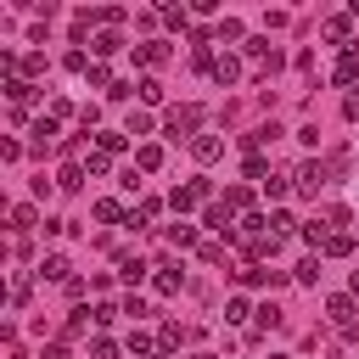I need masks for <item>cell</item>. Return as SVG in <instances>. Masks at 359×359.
I'll list each match as a JSON object with an SVG mask.
<instances>
[{"label":"cell","instance_id":"obj_1","mask_svg":"<svg viewBox=\"0 0 359 359\" xmlns=\"http://www.w3.org/2000/svg\"><path fill=\"white\" fill-rule=\"evenodd\" d=\"M163 129H168V140H196L202 135V107H191V101L185 107H168V123Z\"/></svg>","mask_w":359,"mask_h":359},{"label":"cell","instance_id":"obj_2","mask_svg":"<svg viewBox=\"0 0 359 359\" xmlns=\"http://www.w3.org/2000/svg\"><path fill=\"white\" fill-rule=\"evenodd\" d=\"M208 196H213V185H208V180H191V185H174V191H168V208H174V213H191V208H202Z\"/></svg>","mask_w":359,"mask_h":359},{"label":"cell","instance_id":"obj_3","mask_svg":"<svg viewBox=\"0 0 359 359\" xmlns=\"http://www.w3.org/2000/svg\"><path fill=\"white\" fill-rule=\"evenodd\" d=\"M325 180H331V163H314V157L292 174V185H297L303 196H320V191H325Z\"/></svg>","mask_w":359,"mask_h":359},{"label":"cell","instance_id":"obj_4","mask_svg":"<svg viewBox=\"0 0 359 359\" xmlns=\"http://www.w3.org/2000/svg\"><path fill=\"white\" fill-rule=\"evenodd\" d=\"M6 219H11V230H17V236H28V230L39 224V208H34V202H11V208H6Z\"/></svg>","mask_w":359,"mask_h":359},{"label":"cell","instance_id":"obj_5","mask_svg":"<svg viewBox=\"0 0 359 359\" xmlns=\"http://www.w3.org/2000/svg\"><path fill=\"white\" fill-rule=\"evenodd\" d=\"M325 320H331L337 331H348V325H353V297H348V292H337V297L325 303Z\"/></svg>","mask_w":359,"mask_h":359},{"label":"cell","instance_id":"obj_6","mask_svg":"<svg viewBox=\"0 0 359 359\" xmlns=\"http://www.w3.org/2000/svg\"><path fill=\"white\" fill-rule=\"evenodd\" d=\"M135 62H140V67H163V62H168V39H146V45H135Z\"/></svg>","mask_w":359,"mask_h":359},{"label":"cell","instance_id":"obj_7","mask_svg":"<svg viewBox=\"0 0 359 359\" xmlns=\"http://www.w3.org/2000/svg\"><path fill=\"white\" fill-rule=\"evenodd\" d=\"M213 79H219V84H236V79H241V56H236V50H219V56H213Z\"/></svg>","mask_w":359,"mask_h":359},{"label":"cell","instance_id":"obj_8","mask_svg":"<svg viewBox=\"0 0 359 359\" xmlns=\"http://www.w3.org/2000/svg\"><path fill=\"white\" fill-rule=\"evenodd\" d=\"M39 280H62V286H67V280H73V264H67L62 252H50V258H39Z\"/></svg>","mask_w":359,"mask_h":359},{"label":"cell","instance_id":"obj_9","mask_svg":"<svg viewBox=\"0 0 359 359\" xmlns=\"http://www.w3.org/2000/svg\"><path fill=\"white\" fill-rule=\"evenodd\" d=\"M151 286H157V297H174V292L185 286V275H180L174 264H157V275H151Z\"/></svg>","mask_w":359,"mask_h":359},{"label":"cell","instance_id":"obj_10","mask_svg":"<svg viewBox=\"0 0 359 359\" xmlns=\"http://www.w3.org/2000/svg\"><path fill=\"white\" fill-rule=\"evenodd\" d=\"M28 135H34V151L56 146V118H50V112H45V118H34V123H28Z\"/></svg>","mask_w":359,"mask_h":359},{"label":"cell","instance_id":"obj_11","mask_svg":"<svg viewBox=\"0 0 359 359\" xmlns=\"http://www.w3.org/2000/svg\"><path fill=\"white\" fill-rule=\"evenodd\" d=\"M219 151H224L219 135H196V140H191V157H196V163H219Z\"/></svg>","mask_w":359,"mask_h":359},{"label":"cell","instance_id":"obj_12","mask_svg":"<svg viewBox=\"0 0 359 359\" xmlns=\"http://www.w3.org/2000/svg\"><path fill=\"white\" fill-rule=\"evenodd\" d=\"M90 213H95V219H101V224H123V219H129V208H123V202H118V196H101V202H95V208H90Z\"/></svg>","mask_w":359,"mask_h":359},{"label":"cell","instance_id":"obj_13","mask_svg":"<svg viewBox=\"0 0 359 359\" xmlns=\"http://www.w3.org/2000/svg\"><path fill=\"white\" fill-rule=\"evenodd\" d=\"M0 90H6V101H11V107H28V101H34V84H28L22 73H17V79H6Z\"/></svg>","mask_w":359,"mask_h":359},{"label":"cell","instance_id":"obj_14","mask_svg":"<svg viewBox=\"0 0 359 359\" xmlns=\"http://www.w3.org/2000/svg\"><path fill=\"white\" fill-rule=\"evenodd\" d=\"M135 168H140V174H151V168H163V146H151V140H140V146H135Z\"/></svg>","mask_w":359,"mask_h":359},{"label":"cell","instance_id":"obj_15","mask_svg":"<svg viewBox=\"0 0 359 359\" xmlns=\"http://www.w3.org/2000/svg\"><path fill=\"white\" fill-rule=\"evenodd\" d=\"M224 208L247 219V213H252V191H247V185H224Z\"/></svg>","mask_w":359,"mask_h":359},{"label":"cell","instance_id":"obj_16","mask_svg":"<svg viewBox=\"0 0 359 359\" xmlns=\"http://www.w3.org/2000/svg\"><path fill=\"white\" fill-rule=\"evenodd\" d=\"M353 79H359V56H353V50H342V56H337V67H331V84H353Z\"/></svg>","mask_w":359,"mask_h":359},{"label":"cell","instance_id":"obj_17","mask_svg":"<svg viewBox=\"0 0 359 359\" xmlns=\"http://www.w3.org/2000/svg\"><path fill=\"white\" fill-rule=\"evenodd\" d=\"M90 50H95V56H112V50H123V34H118V28H101V34L90 39Z\"/></svg>","mask_w":359,"mask_h":359},{"label":"cell","instance_id":"obj_18","mask_svg":"<svg viewBox=\"0 0 359 359\" xmlns=\"http://www.w3.org/2000/svg\"><path fill=\"white\" fill-rule=\"evenodd\" d=\"M146 269H151V264H146V258H129V252H123V258H118V275H123V280H129V286H140V280H146Z\"/></svg>","mask_w":359,"mask_h":359},{"label":"cell","instance_id":"obj_19","mask_svg":"<svg viewBox=\"0 0 359 359\" xmlns=\"http://www.w3.org/2000/svg\"><path fill=\"white\" fill-rule=\"evenodd\" d=\"M292 280H297V286H320V252H309V258L292 269Z\"/></svg>","mask_w":359,"mask_h":359},{"label":"cell","instance_id":"obj_20","mask_svg":"<svg viewBox=\"0 0 359 359\" xmlns=\"http://www.w3.org/2000/svg\"><path fill=\"white\" fill-rule=\"evenodd\" d=\"M213 39H219V45H247V34H241V22H236V17H224V22L213 28Z\"/></svg>","mask_w":359,"mask_h":359},{"label":"cell","instance_id":"obj_21","mask_svg":"<svg viewBox=\"0 0 359 359\" xmlns=\"http://www.w3.org/2000/svg\"><path fill=\"white\" fill-rule=\"evenodd\" d=\"M320 34H325L331 45H342V39L353 34V17H325V28H320Z\"/></svg>","mask_w":359,"mask_h":359},{"label":"cell","instance_id":"obj_22","mask_svg":"<svg viewBox=\"0 0 359 359\" xmlns=\"http://www.w3.org/2000/svg\"><path fill=\"white\" fill-rule=\"evenodd\" d=\"M348 252H353V236H348V230H337V236L320 247V258H348Z\"/></svg>","mask_w":359,"mask_h":359},{"label":"cell","instance_id":"obj_23","mask_svg":"<svg viewBox=\"0 0 359 359\" xmlns=\"http://www.w3.org/2000/svg\"><path fill=\"white\" fill-rule=\"evenodd\" d=\"M236 280H241V286H264V280H275V269H264V264H241Z\"/></svg>","mask_w":359,"mask_h":359},{"label":"cell","instance_id":"obj_24","mask_svg":"<svg viewBox=\"0 0 359 359\" xmlns=\"http://www.w3.org/2000/svg\"><path fill=\"white\" fill-rule=\"evenodd\" d=\"M84 174H95V180H101V174H112V157H107L101 146H95V151H84Z\"/></svg>","mask_w":359,"mask_h":359},{"label":"cell","instance_id":"obj_25","mask_svg":"<svg viewBox=\"0 0 359 359\" xmlns=\"http://www.w3.org/2000/svg\"><path fill=\"white\" fill-rule=\"evenodd\" d=\"M168 247H196V224H168Z\"/></svg>","mask_w":359,"mask_h":359},{"label":"cell","instance_id":"obj_26","mask_svg":"<svg viewBox=\"0 0 359 359\" xmlns=\"http://www.w3.org/2000/svg\"><path fill=\"white\" fill-rule=\"evenodd\" d=\"M180 342H191V331H185V325H174V320H168V325H163V331H157V348H180Z\"/></svg>","mask_w":359,"mask_h":359},{"label":"cell","instance_id":"obj_27","mask_svg":"<svg viewBox=\"0 0 359 359\" xmlns=\"http://www.w3.org/2000/svg\"><path fill=\"white\" fill-rule=\"evenodd\" d=\"M129 353H135V359H157V342H151L146 331H129Z\"/></svg>","mask_w":359,"mask_h":359},{"label":"cell","instance_id":"obj_28","mask_svg":"<svg viewBox=\"0 0 359 359\" xmlns=\"http://www.w3.org/2000/svg\"><path fill=\"white\" fill-rule=\"evenodd\" d=\"M135 95H140V101H146V107H157V101H163V84H157V79H151V73H146V79H140V84H135Z\"/></svg>","mask_w":359,"mask_h":359},{"label":"cell","instance_id":"obj_29","mask_svg":"<svg viewBox=\"0 0 359 359\" xmlns=\"http://www.w3.org/2000/svg\"><path fill=\"white\" fill-rule=\"evenodd\" d=\"M56 185H62V191H79V185H84V163H67V168L56 174Z\"/></svg>","mask_w":359,"mask_h":359},{"label":"cell","instance_id":"obj_30","mask_svg":"<svg viewBox=\"0 0 359 359\" xmlns=\"http://www.w3.org/2000/svg\"><path fill=\"white\" fill-rule=\"evenodd\" d=\"M286 191H297V185H292V174H269V180H264V196H275V202H280Z\"/></svg>","mask_w":359,"mask_h":359},{"label":"cell","instance_id":"obj_31","mask_svg":"<svg viewBox=\"0 0 359 359\" xmlns=\"http://www.w3.org/2000/svg\"><path fill=\"white\" fill-rule=\"evenodd\" d=\"M163 22H168V28H180V34H185V28H191V11H185V6H163Z\"/></svg>","mask_w":359,"mask_h":359},{"label":"cell","instance_id":"obj_32","mask_svg":"<svg viewBox=\"0 0 359 359\" xmlns=\"http://www.w3.org/2000/svg\"><path fill=\"white\" fill-rule=\"evenodd\" d=\"M123 146H129V135H123V129H101V151H107V157H112V151H123Z\"/></svg>","mask_w":359,"mask_h":359},{"label":"cell","instance_id":"obj_33","mask_svg":"<svg viewBox=\"0 0 359 359\" xmlns=\"http://www.w3.org/2000/svg\"><path fill=\"white\" fill-rule=\"evenodd\" d=\"M241 174H247V180H258V185H264V180H269V163H264V157H258V151H252V157H247V163H241Z\"/></svg>","mask_w":359,"mask_h":359},{"label":"cell","instance_id":"obj_34","mask_svg":"<svg viewBox=\"0 0 359 359\" xmlns=\"http://www.w3.org/2000/svg\"><path fill=\"white\" fill-rule=\"evenodd\" d=\"M286 230H297V219H292L286 208H275V213H269V236H286Z\"/></svg>","mask_w":359,"mask_h":359},{"label":"cell","instance_id":"obj_35","mask_svg":"<svg viewBox=\"0 0 359 359\" xmlns=\"http://www.w3.org/2000/svg\"><path fill=\"white\" fill-rule=\"evenodd\" d=\"M84 79H90V84H95V90H107V95H112V73H107V67H101V62H90V73H84Z\"/></svg>","mask_w":359,"mask_h":359},{"label":"cell","instance_id":"obj_36","mask_svg":"<svg viewBox=\"0 0 359 359\" xmlns=\"http://www.w3.org/2000/svg\"><path fill=\"white\" fill-rule=\"evenodd\" d=\"M123 135H151V118H146V112H129V118H123Z\"/></svg>","mask_w":359,"mask_h":359},{"label":"cell","instance_id":"obj_37","mask_svg":"<svg viewBox=\"0 0 359 359\" xmlns=\"http://www.w3.org/2000/svg\"><path fill=\"white\" fill-rule=\"evenodd\" d=\"M247 314H252V309H247V297H230V303H224V320H230V325H241Z\"/></svg>","mask_w":359,"mask_h":359},{"label":"cell","instance_id":"obj_38","mask_svg":"<svg viewBox=\"0 0 359 359\" xmlns=\"http://www.w3.org/2000/svg\"><path fill=\"white\" fill-rule=\"evenodd\" d=\"M90 359H118V342H112V337H95V342H90Z\"/></svg>","mask_w":359,"mask_h":359},{"label":"cell","instance_id":"obj_39","mask_svg":"<svg viewBox=\"0 0 359 359\" xmlns=\"http://www.w3.org/2000/svg\"><path fill=\"white\" fill-rule=\"evenodd\" d=\"M62 67H67V73H90V56H84V50H67Z\"/></svg>","mask_w":359,"mask_h":359},{"label":"cell","instance_id":"obj_40","mask_svg":"<svg viewBox=\"0 0 359 359\" xmlns=\"http://www.w3.org/2000/svg\"><path fill=\"white\" fill-rule=\"evenodd\" d=\"M123 314H129V320H146L151 309H146V297H135V292H129V297H123Z\"/></svg>","mask_w":359,"mask_h":359},{"label":"cell","instance_id":"obj_41","mask_svg":"<svg viewBox=\"0 0 359 359\" xmlns=\"http://www.w3.org/2000/svg\"><path fill=\"white\" fill-rule=\"evenodd\" d=\"M342 118H348V123H359V90H348V95H342Z\"/></svg>","mask_w":359,"mask_h":359},{"label":"cell","instance_id":"obj_42","mask_svg":"<svg viewBox=\"0 0 359 359\" xmlns=\"http://www.w3.org/2000/svg\"><path fill=\"white\" fill-rule=\"evenodd\" d=\"M90 314H95V325H112V314H123V309H112V303H95Z\"/></svg>","mask_w":359,"mask_h":359},{"label":"cell","instance_id":"obj_43","mask_svg":"<svg viewBox=\"0 0 359 359\" xmlns=\"http://www.w3.org/2000/svg\"><path fill=\"white\" fill-rule=\"evenodd\" d=\"M258 325H264V331H269V325H280V309H275V303H264V309H258Z\"/></svg>","mask_w":359,"mask_h":359},{"label":"cell","instance_id":"obj_44","mask_svg":"<svg viewBox=\"0 0 359 359\" xmlns=\"http://www.w3.org/2000/svg\"><path fill=\"white\" fill-rule=\"evenodd\" d=\"M39 359H67V342H45V348H39Z\"/></svg>","mask_w":359,"mask_h":359},{"label":"cell","instance_id":"obj_45","mask_svg":"<svg viewBox=\"0 0 359 359\" xmlns=\"http://www.w3.org/2000/svg\"><path fill=\"white\" fill-rule=\"evenodd\" d=\"M348 297H353V303H359V269H353V280H348Z\"/></svg>","mask_w":359,"mask_h":359},{"label":"cell","instance_id":"obj_46","mask_svg":"<svg viewBox=\"0 0 359 359\" xmlns=\"http://www.w3.org/2000/svg\"><path fill=\"white\" fill-rule=\"evenodd\" d=\"M191 359H219V353H191Z\"/></svg>","mask_w":359,"mask_h":359},{"label":"cell","instance_id":"obj_47","mask_svg":"<svg viewBox=\"0 0 359 359\" xmlns=\"http://www.w3.org/2000/svg\"><path fill=\"white\" fill-rule=\"evenodd\" d=\"M157 359H163V353H157Z\"/></svg>","mask_w":359,"mask_h":359}]
</instances>
